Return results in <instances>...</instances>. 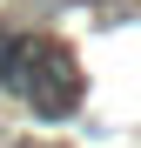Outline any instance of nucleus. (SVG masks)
I'll return each mask as SVG.
<instances>
[{"label": "nucleus", "instance_id": "nucleus-1", "mask_svg": "<svg viewBox=\"0 0 141 148\" xmlns=\"http://www.w3.org/2000/svg\"><path fill=\"white\" fill-rule=\"evenodd\" d=\"M0 74H7V81L27 94L40 114H67V108H74V94H81V81H74V67H67L61 47H34V40H20L7 61H0Z\"/></svg>", "mask_w": 141, "mask_h": 148}]
</instances>
